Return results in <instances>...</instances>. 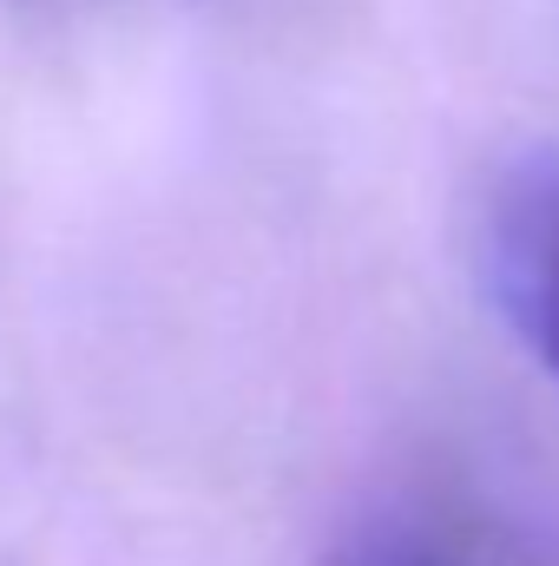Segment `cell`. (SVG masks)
<instances>
[{"label":"cell","instance_id":"cell-1","mask_svg":"<svg viewBox=\"0 0 559 566\" xmlns=\"http://www.w3.org/2000/svg\"><path fill=\"white\" fill-rule=\"evenodd\" d=\"M481 271L507 329L559 382V145H527L494 171L481 205Z\"/></svg>","mask_w":559,"mask_h":566}]
</instances>
